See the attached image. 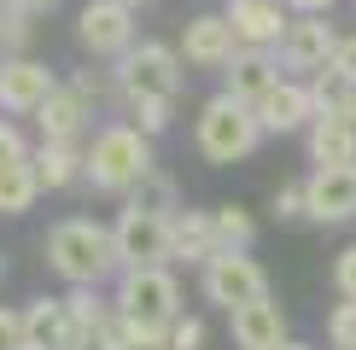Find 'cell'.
I'll list each match as a JSON object with an SVG mask.
<instances>
[{
  "instance_id": "cell-26",
  "label": "cell",
  "mask_w": 356,
  "mask_h": 350,
  "mask_svg": "<svg viewBox=\"0 0 356 350\" xmlns=\"http://www.w3.org/2000/svg\"><path fill=\"white\" fill-rule=\"evenodd\" d=\"M327 339H333V350H356V298L327 315Z\"/></svg>"
},
{
  "instance_id": "cell-4",
  "label": "cell",
  "mask_w": 356,
  "mask_h": 350,
  "mask_svg": "<svg viewBox=\"0 0 356 350\" xmlns=\"http://www.w3.org/2000/svg\"><path fill=\"white\" fill-rule=\"evenodd\" d=\"M117 88H123V106H175L181 94V65H175L170 47L158 41H140V47L123 53V70H117Z\"/></svg>"
},
{
  "instance_id": "cell-6",
  "label": "cell",
  "mask_w": 356,
  "mask_h": 350,
  "mask_svg": "<svg viewBox=\"0 0 356 350\" xmlns=\"http://www.w3.org/2000/svg\"><path fill=\"white\" fill-rule=\"evenodd\" d=\"M111 240H117V262H123V269H164V262L175 257L170 216L164 210H140V204H129V210L117 216Z\"/></svg>"
},
{
  "instance_id": "cell-9",
  "label": "cell",
  "mask_w": 356,
  "mask_h": 350,
  "mask_svg": "<svg viewBox=\"0 0 356 350\" xmlns=\"http://www.w3.org/2000/svg\"><path fill=\"white\" fill-rule=\"evenodd\" d=\"M53 88H58V76H53L47 65H41V58H29V53L0 58V111L35 117V111L53 99Z\"/></svg>"
},
{
  "instance_id": "cell-23",
  "label": "cell",
  "mask_w": 356,
  "mask_h": 350,
  "mask_svg": "<svg viewBox=\"0 0 356 350\" xmlns=\"http://www.w3.org/2000/svg\"><path fill=\"white\" fill-rule=\"evenodd\" d=\"M316 111L321 117H339V123H356V76H345L339 65H327V70H316Z\"/></svg>"
},
{
  "instance_id": "cell-25",
  "label": "cell",
  "mask_w": 356,
  "mask_h": 350,
  "mask_svg": "<svg viewBox=\"0 0 356 350\" xmlns=\"http://www.w3.org/2000/svg\"><path fill=\"white\" fill-rule=\"evenodd\" d=\"M129 204H140V210H164V216L181 210V204H175V181H170V175H158V169L135 187V199H129Z\"/></svg>"
},
{
  "instance_id": "cell-29",
  "label": "cell",
  "mask_w": 356,
  "mask_h": 350,
  "mask_svg": "<svg viewBox=\"0 0 356 350\" xmlns=\"http://www.w3.org/2000/svg\"><path fill=\"white\" fill-rule=\"evenodd\" d=\"M275 216H280V222L309 216V210H304V187H280V193H275Z\"/></svg>"
},
{
  "instance_id": "cell-36",
  "label": "cell",
  "mask_w": 356,
  "mask_h": 350,
  "mask_svg": "<svg viewBox=\"0 0 356 350\" xmlns=\"http://www.w3.org/2000/svg\"><path fill=\"white\" fill-rule=\"evenodd\" d=\"M0 281H6V262H0Z\"/></svg>"
},
{
  "instance_id": "cell-12",
  "label": "cell",
  "mask_w": 356,
  "mask_h": 350,
  "mask_svg": "<svg viewBox=\"0 0 356 350\" xmlns=\"http://www.w3.org/2000/svg\"><path fill=\"white\" fill-rule=\"evenodd\" d=\"M24 350H76V327H70L65 298H35L24 310Z\"/></svg>"
},
{
  "instance_id": "cell-21",
  "label": "cell",
  "mask_w": 356,
  "mask_h": 350,
  "mask_svg": "<svg viewBox=\"0 0 356 350\" xmlns=\"http://www.w3.org/2000/svg\"><path fill=\"white\" fill-rule=\"evenodd\" d=\"M35 123H41L47 140H76L82 123H88V99L76 94V88H53V99L35 111Z\"/></svg>"
},
{
  "instance_id": "cell-16",
  "label": "cell",
  "mask_w": 356,
  "mask_h": 350,
  "mask_svg": "<svg viewBox=\"0 0 356 350\" xmlns=\"http://www.w3.org/2000/svg\"><path fill=\"white\" fill-rule=\"evenodd\" d=\"M309 111H316V94H309V88H298V82H275L269 99L257 106V123L275 128V135H286V128H304V123H309Z\"/></svg>"
},
{
  "instance_id": "cell-11",
  "label": "cell",
  "mask_w": 356,
  "mask_h": 350,
  "mask_svg": "<svg viewBox=\"0 0 356 350\" xmlns=\"http://www.w3.org/2000/svg\"><path fill=\"white\" fill-rule=\"evenodd\" d=\"M304 210L316 222H345L356 216V169H316L304 187Z\"/></svg>"
},
{
  "instance_id": "cell-38",
  "label": "cell",
  "mask_w": 356,
  "mask_h": 350,
  "mask_svg": "<svg viewBox=\"0 0 356 350\" xmlns=\"http://www.w3.org/2000/svg\"><path fill=\"white\" fill-rule=\"evenodd\" d=\"M0 6H6V0H0Z\"/></svg>"
},
{
  "instance_id": "cell-8",
  "label": "cell",
  "mask_w": 356,
  "mask_h": 350,
  "mask_svg": "<svg viewBox=\"0 0 356 350\" xmlns=\"http://www.w3.org/2000/svg\"><path fill=\"white\" fill-rule=\"evenodd\" d=\"M76 41L94 58H123L135 47V6H117V0H88L76 12Z\"/></svg>"
},
{
  "instance_id": "cell-17",
  "label": "cell",
  "mask_w": 356,
  "mask_h": 350,
  "mask_svg": "<svg viewBox=\"0 0 356 350\" xmlns=\"http://www.w3.org/2000/svg\"><path fill=\"white\" fill-rule=\"evenodd\" d=\"M170 245H175V257H187V262H211L222 251L211 210H175L170 216Z\"/></svg>"
},
{
  "instance_id": "cell-14",
  "label": "cell",
  "mask_w": 356,
  "mask_h": 350,
  "mask_svg": "<svg viewBox=\"0 0 356 350\" xmlns=\"http://www.w3.org/2000/svg\"><path fill=\"white\" fill-rule=\"evenodd\" d=\"M333 53H339L333 29H327V24H316V18L286 24V35H280V58H286L292 70H327V65H333Z\"/></svg>"
},
{
  "instance_id": "cell-1",
  "label": "cell",
  "mask_w": 356,
  "mask_h": 350,
  "mask_svg": "<svg viewBox=\"0 0 356 350\" xmlns=\"http://www.w3.org/2000/svg\"><path fill=\"white\" fill-rule=\"evenodd\" d=\"M175 315H181V286L170 269H123V286H117L123 350H164Z\"/></svg>"
},
{
  "instance_id": "cell-27",
  "label": "cell",
  "mask_w": 356,
  "mask_h": 350,
  "mask_svg": "<svg viewBox=\"0 0 356 350\" xmlns=\"http://www.w3.org/2000/svg\"><path fill=\"white\" fill-rule=\"evenodd\" d=\"M199 344H204V321H199V315H175L164 350H199Z\"/></svg>"
},
{
  "instance_id": "cell-30",
  "label": "cell",
  "mask_w": 356,
  "mask_h": 350,
  "mask_svg": "<svg viewBox=\"0 0 356 350\" xmlns=\"http://www.w3.org/2000/svg\"><path fill=\"white\" fill-rule=\"evenodd\" d=\"M333 281H339V292H345V298H356V245L345 257H339V269H333Z\"/></svg>"
},
{
  "instance_id": "cell-19",
  "label": "cell",
  "mask_w": 356,
  "mask_h": 350,
  "mask_svg": "<svg viewBox=\"0 0 356 350\" xmlns=\"http://www.w3.org/2000/svg\"><path fill=\"white\" fill-rule=\"evenodd\" d=\"M309 158L321 169H356V123H339V117H321L309 128Z\"/></svg>"
},
{
  "instance_id": "cell-33",
  "label": "cell",
  "mask_w": 356,
  "mask_h": 350,
  "mask_svg": "<svg viewBox=\"0 0 356 350\" xmlns=\"http://www.w3.org/2000/svg\"><path fill=\"white\" fill-rule=\"evenodd\" d=\"M333 65L345 70V76H356V35H350V41H339V53H333Z\"/></svg>"
},
{
  "instance_id": "cell-15",
  "label": "cell",
  "mask_w": 356,
  "mask_h": 350,
  "mask_svg": "<svg viewBox=\"0 0 356 350\" xmlns=\"http://www.w3.org/2000/svg\"><path fill=\"white\" fill-rule=\"evenodd\" d=\"M234 339L240 350H286V321H280V303H245L234 310Z\"/></svg>"
},
{
  "instance_id": "cell-28",
  "label": "cell",
  "mask_w": 356,
  "mask_h": 350,
  "mask_svg": "<svg viewBox=\"0 0 356 350\" xmlns=\"http://www.w3.org/2000/svg\"><path fill=\"white\" fill-rule=\"evenodd\" d=\"M0 350H24V310H0Z\"/></svg>"
},
{
  "instance_id": "cell-2",
  "label": "cell",
  "mask_w": 356,
  "mask_h": 350,
  "mask_svg": "<svg viewBox=\"0 0 356 350\" xmlns=\"http://www.w3.org/2000/svg\"><path fill=\"white\" fill-rule=\"evenodd\" d=\"M47 262L70 286H99L117 269V240H111V228L88 222V216H70V222H58L47 233Z\"/></svg>"
},
{
  "instance_id": "cell-5",
  "label": "cell",
  "mask_w": 356,
  "mask_h": 350,
  "mask_svg": "<svg viewBox=\"0 0 356 350\" xmlns=\"http://www.w3.org/2000/svg\"><path fill=\"white\" fill-rule=\"evenodd\" d=\"M263 135V123H257V111L240 106V99H211V106L199 111V152L211 158V164H234V158H245L251 146H257Z\"/></svg>"
},
{
  "instance_id": "cell-37",
  "label": "cell",
  "mask_w": 356,
  "mask_h": 350,
  "mask_svg": "<svg viewBox=\"0 0 356 350\" xmlns=\"http://www.w3.org/2000/svg\"><path fill=\"white\" fill-rule=\"evenodd\" d=\"M286 350H304V344H286Z\"/></svg>"
},
{
  "instance_id": "cell-3",
  "label": "cell",
  "mask_w": 356,
  "mask_h": 350,
  "mask_svg": "<svg viewBox=\"0 0 356 350\" xmlns=\"http://www.w3.org/2000/svg\"><path fill=\"white\" fill-rule=\"evenodd\" d=\"M146 175H152V146H146L140 128L117 123V128L94 135V146H88V181L99 193H135Z\"/></svg>"
},
{
  "instance_id": "cell-10",
  "label": "cell",
  "mask_w": 356,
  "mask_h": 350,
  "mask_svg": "<svg viewBox=\"0 0 356 350\" xmlns=\"http://www.w3.org/2000/svg\"><path fill=\"white\" fill-rule=\"evenodd\" d=\"M181 53L193 65L216 70V65H234V53H240V35H234L228 18H216V12H204V18H187L181 29Z\"/></svg>"
},
{
  "instance_id": "cell-24",
  "label": "cell",
  "mask_w": 356,
  "mask_h": 350,
  "mask_svg": "<svg viewBox=\"0 0 356 350\" xmlns=\"http://www.w3.org/2000/svg\"><path fill=\"white\" fill-rule=\"evenodd\" d=\"M211 222H216V245H222V251H245V245H251V233H257V222H251L240 204H216V210H211Z\"/></svg>"
},
{
  "instance_id": "cell-32",
  "label": "cell",
  "mask_w": 356,
  "mask_h": 350,
  "mask_svg": "<svg viewBox=\"0 0 356 350\" xmlns=\"http://www.w3.org/2000/svg\"><path fill=\"white\" fill-rule=\"evenodd\" d=\"M6 6L18 12V18H29V24H35V18H47V12L58 6V0H6Z\"/></svg>"
},
{
  "instance_id": "cell-7",
  "label": "cell",
  "mask_w": 356,
  "mask_h": 350,
  "mask_svg": "<svg viewBox=\"0 0 356 350\" xmlns=\"http://www.w3.org/2000/svg\"><path fill=\"white\" fill-rule=\"evenodd\" d=\"M204 298L234 315V310H245V303L269 298V281H263V269L245 251H216L211 262H204Z\"/></svg>"
},
{
  "instance_id": "cell-20",
  "label": "cell",
  "mask_w": 356,
  "mask_h": 350,
  "mask_svg": "<svg viewBox=\"0 0 356 350\" xmlns=\"http://www.w3.org/2000/svg\"><path fill=\"white\" fill-rule=\"evenodd\" d=\"M35 175H41L47 193H58V187H70V181H82V175H88V152H76V140H41Z\"/></svg>"
},
{
  "instance_id": "cell-18",
  "label": "cell",
  "mask_w": 356,
  "mask_h": 350,
  "mask_svg": "<svg viewBox=\"0 0 356 350\" xmlns=\"http://www.w3.org/2000/svg\"><path fill=\"white\" fill-rule=\"evenodd\" d=\"M275 65L263 53H234V65H228V99H240V106L257 111L263 99H269V88H275Z\"/></svg>"
},
{
  "instance_id": "cell-31",
  "label": "cell",
  "mask_w": 356,
  "mask_h": 350,
  "mask_svg": "<svg viewBox=\"0 0 356 350\" xmlns=\"http://www.w3.org/2000/svg\"><path fill=\"white\" fill-rule=\"evenodd\" d=\"M12 158H29V152H24V135H18L12 123H0V164H12Z\"/></svg>"
},
{
  "instance_id": "cell-35",
  "label": "cell",
  "mask_w": 356,
  "mask_h": 350,
  "mask_svg": "<svg viewBox=\"0 0 356 350\" xmlns=\"http://www.w3.org/2000/svg\"><path fill=\"white\" fill-rule=\"evenodd\" d=\"M117 6H146V0H117Z\"/></svg>"
},
{
  "instance_id": "cell-13",
  "label": "cell",
  "mask_w": 356,
  "mask_h": 350,
  "mask_svg": "<svg viewBox=\"0 0 356 350\" xmlns=\"http://www.w3.org/2000/svg\"><path fill=\"white\" fill-rule=\"evenodd\" d=\"M228 24H234V35H240L245 53H263V47H275V41L286 35V12H280V0H234Z\"/></svg>"
},
{
  "instance_id": "cell-34",
  "label": "cell",
  "mask_w": 356,
  "mask_h": 350,
  "mask_svg": "<svg viewBox=\"0 0 356 350\" xmlns=\"http://www.w3.org/2000/svg\"><path fill=\"white\" fill-rule=\"evenodd\" d=\"M292 6H298V12H304V18H316V12H327V6H333V0H292Z\"/></svg>"
},
{
  "instance_id": "cell-22",
  "label": "cell",
  "mask_w": 356,
  "mask_h": 350,
  "mask_svg": "<svg viewBox=\"0 0 356 350\" xmlns=\"http://www.w3.org/2000/svg\"><path fill=\"white\" fill-rule=\"evenodd\" d=\"M41 193V175H35V152L0 164V216H24Z\"/></svg>"
}]
</instances>
